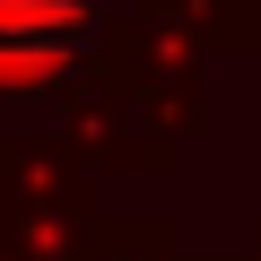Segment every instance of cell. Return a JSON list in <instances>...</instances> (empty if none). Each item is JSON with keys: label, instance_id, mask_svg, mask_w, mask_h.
I'll list each match as a JSON object with an SVG mask.
<instances>
[{"label": "cell", "instance_id": "obj_1", "mask_svg": "<svg viewBox=\"0 0 261 261\" xmlns=\"http://www.w3.org/2000/svg\"><path fill=\"white\" fill-rule=\"evenodd\" d=\"M105 0H0V96L61 87L96 44Z\"/></svg>", "mask_w": 261, "mask_h": 261}]
</instances>
